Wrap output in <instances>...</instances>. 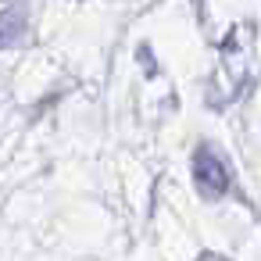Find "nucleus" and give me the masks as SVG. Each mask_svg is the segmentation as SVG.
Listing matches in <instances>:
<instances>
[{"label": "nucleus", "instance_id": "obj_1", "mask_svg": "<svg viewBox=\"0 0 261 261\" xmlns=\"http://www.w3.org/2000/svg\"><path fill=\"white\" fill-rule=\"evenodd\" d=\"M197 179H200V186H207L211 193H222V190L229 186V175H225L222 161H218V158H211L207 150H200V154H197Z\"/></svg>", "mask_w": 261, "mask_h": 261}]
</instances>
